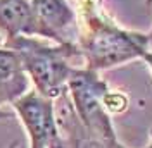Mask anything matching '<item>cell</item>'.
I'll use <instances>...</instances> for the list:
<instances>
[{
    "label": "cell",
    "mask_w": 152,
    "mask_h": 148,
    "mask_svg": "<svg viewBox=\"0 0 152 148\" xmlns=\"http://www.w3.org/2000/svg\"><path fill=\"white\" fill-rule=\"evenodd\" d=\"M78 16V46L85 67L97 73L142 59L149 50L147 35L128 31L109 17L102 0H80Z\"/></svg>",
    "instance_id": "cell-1"
},
{
    "label": "cell",
    "mask_w": 152,
    "mask_h": 148,
    "mask_svg": "<svg viewBox=\"0 0 152 148\" xmlns=\"http://www.w3.org/2000/svg\"><path fill=\"white\" fill-rule=\"evenodd\" d=\"M21 57L29 81L40 95L56 100L67 91L69 78L76 67H83V55L78 45H48L43 38L16 36L4 41Z\"/></svg>",
    "instance_id": "cell-2"
},
{
    "label": "cell",
    "mask_w": 152,
    "mask_h": 148,
    "mask_svg": "<svg viewBox=\"0 0 152 148\" xmlns=\"http://www.w3.org/2000/svg\"><path fill=\"white\" fill-rule=\"evenodd\" d=\"M107 91L109 86L99 73L85 65L76 67L67 83V95L86 131L105 141H118L111 114L104 107Z\"/></svg>",
    "instance_id": "cell-3"
},
{
    "label": "cell",
    "mask_w": 152,
    "mask_h": 148,
    "mask_svg": "<svg viewBox=\"0 0 152 148\" xmlns=\"http://www.w3.org/2000/svg\"><path fill=\"white\" fill-rule=\"evenodd\" d=\"M12 109L28 133L29 145L66 148L57 126L56 102L52 98L40 95L37 90H29L16 102H12Z\"/></svg>",
    "instance_id": "cell-4"
},
{
    "label": "cell",
    "mask_w": 152,
    "mask_h": 148,
    "mask_svg": "<svg viewBox=\"0 0 152 148\" xmlns=\"http://www.w3.org/2000/svg\"><path fill=\"white\" fill-rule=\"evenodd\" d=\"M35 36L59 45H78V16L67 0H31Z\"/></svg>",
    "instance_id": "cell-5"
},
{
    "label": "cell",
    "mask_w": 152,
    "mask_h": 148,
    "mask_svg": "<svg viewBox=\"0 0 152 148\" xmlns=\"http://www.w3.org/2000/svg\"><path fill=\"white\" fill-rule=\"evenodd\" d=\"M56 102V117L61 136L64 139L66 148H126L118 141H105L90 134L76 114L73 102L67 91L61 95Z\"/></svg>",
    "instance_id": "cell-6"
},
{
    "label": "cell",
    "mask_w": 152,
    "mask_h": 148,
    "mask_svg": "<svg viewBox=\"0 0 152 148\" xmlns=\"http://www.w3.org/2000/svg\"><path fill=\"white\" fill-rule=\"evenodd\" d=\"M0 33L5 40L35 36V14L31 0H0Z\"/></svg>",
    "instance_id": "cell-7"
},
{
    "label": "cell",
    "mask_w": 152,
    "mask_h": 148,
    "mask_svg": "<svg viewBox=\"0 0 152 148\" xmlns=\"http://www.w3.org/2000/svg\"><path fill=\"white\" fill-rule=\"evenodd\" d=\"M26 91H29L28 86L9 83V81L0 78V109L4 105H12V102H16L19 96H23Z\"/></svg>",
    "instance_id": "cell-8"
},
{
    "label": "cell",
    "mask_w": 152,
    "mask_h": 148,
    "mask_svg": "<svg viewBox=\"0 0 152 148\" xmlns=\"http://www.w3.org/2000/svg\"><path fill=\"white\" fill-rule=\"evenodd\" d=\"M104 107L111 115L113 114H121L128 109V96L124 93L118 91V90L109 88V91L104 95Z\"/></svg>",
    "instance_id": "cell-9"
},
{
    "label": "cell",
    "mask_w": 152,
    "mask_h": 148,
    "mask_svg": "<svg viewBox=\"0 0 152 148\" xmlns=\"http://www.w3.org/2000/svg\"><path fill=\"white\" fill-rule=\"evenodd\" d=\"M142 59L145 60V64L149 65V69L152 71V52H149V50H147V52L143 54V57H142Z\"/></svg>",
    "instance_id": "cell-10"
},
{
    "label": "cell",
    "mask_w": 152,
    "mask_h": 148,
    "mask_svg": "<svg viewBox=\"0 0 152 148\" xmlns=\"http://www.w3.org/2000/svg\"><path fill=\"white\" fill-rule=\"evenodd\" d=\"M9 115H10L9 112H5V110H2V109H0V119H7Z\"/></svg>",
    "instance_id": "cell-11"
},
{
    "label": "cell",
    "mask_w": 152,
    "mask_h": 148,
    "mask_svg": "<svg viewBox=\"0 0 152 148\" xmlns=\"http://www.w3.org/2000/svg\"><path fill=\"white\" fill-rule=\"evenodd\" d=\"M145 148H152V128H151V131H149V143H147Z\"/></svg>",
    "instance_id": "cell-12"
},
{
    "label": "cell",
    "mask_w": 152,
    "mask_h": 148,
    "mask_svg": "<svg viewBox=\"0 0 152 148\" xmlns=\"http://www.w3.org/2000/svg\"><path fill=\"white\" fill-rule=\"evenodd\" d=\"M147 40H149V48H152V29L151 33H147Z\"/></svg>",
    "instance_id": "cell-13"
},
{
    "label": "cell",
    "mask_w": 152,
    "mask_h": 148,
    "mask_svg": "<svg viewBox=\"0 0 152 148\" xmlns=\"http://www.w3.org/2000/svg\"><path fill=\"white\" fill-rule=\"evenodd\" d=\"M4 41H5V38H4V35H2V33H0V46L4 45Z\"/></svg>",
    "instance_id": "cell-14"
},
{
    "label": "cell",
    "mask_w": 152,
    "mask_h": 148,
    "mask_svg": "<svg viewBox=\"0 0 152 148\" xmlns=\"http://www.w3.org/2000/svg\"><path fill=\"white\" fill-rule=\"evenodd\" d=\"M29 148H47V147H42V145H29Z\"/></svg>",
    "instance_id": "cell-15"
},
{
    "label": "cell",
    "mask_w": 152,
    "mask_h": 148,
    "mask_svg": "<svg viewBox=\"0 0 152 148\" xmlns=\"http://www.w3.org/2000/svg\"><path fill=\"white\" fill-rule=\"evenodd\" d=\"M9 148H19V147H18V143H14V145H12V147H9Z\"/></svg>",
    "instance_id": "cell-16"
},
{
    "label": "cell",
    "mask_w": 152,
    "mask_h": 148,
    "mask_svg": "<svg viewBox=\"0 0 152 148\" xmlns=\"http://www.w3.org/2000/svg\"><path fill=\"white\" fill-rule=\"evenodd\" d=\"M147 4H149V7H152V0H147Z\"/></svg>",
    "instance_id": "cell-17"
}]
</instances>
